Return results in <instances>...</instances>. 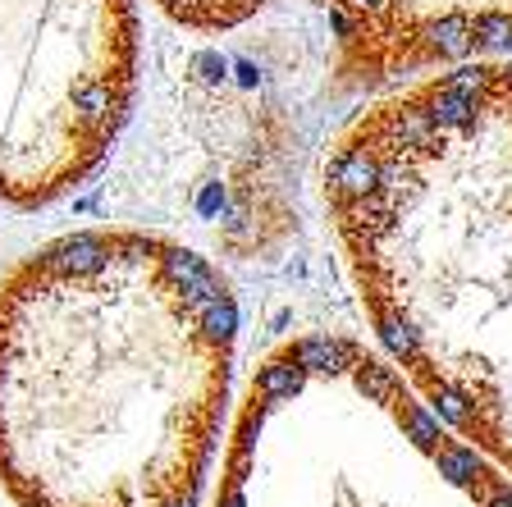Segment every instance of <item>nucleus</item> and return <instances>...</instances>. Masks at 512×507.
Returning a JSON list of instances; mask_svg holds the SVG:
<instances>
[{
    "instance_id": "7ed1b4c3",
    "label": "nucleus",
    "mask_w": 512,
    "mask_h": 507,
    "mask_svg": "<svg viewBox=\"0 0 512 507\" xmlns=\"http://www.w3.org/2000/svg\"><path fill=\"white\" fill-rule=\"evenodd\" d=\"M288 357L298 361L307 375H343V370H352V361L362 357V352L352 348L348 338H330V334H311L302 338L298 348L288 352Z\"/></svg>"
},
{
    "instance_id": "f03ea898",
    "label": "nucleus",
    "mask_w": 512,
    "mask_h": 507,
    "mask_svg": "<svg viewBox=\"0 0 512 507\" xmlns=\"http://www.w3.org/2000/svg\"><path fill=\"white\" fill-rule=\"evenodd\" d=\"M151 5H156L174 28L215 37V32H234V28H243V23H252L270 0H151Z\"/></svg>"
},
{
    "instance_id": "39448f33",
    "label": "nucleus",
    "mask_w": 512,
    "mask_h": 507,
    "mask_svg": "<svg viewBox=\"0 0 512 507\" xmlns=\"http://www.w3.org/2000/svg\"><path fill=\"white\" fill-rule=\"evenodd\" d=\"M435 471L448 480V485H458V489H476V485L490 480V466L480 462V453L476 448H467V444H439Z\"/></svg>"
},
{
    "instance_id": "f8f14e48",
    "label": "nucleus",
    "mask_w": 512,
    "mask_h": 507,
    "mask_svg": "<svg viewBox=\"0 0 512 507\" xmlns=\"http://www.w3.org/2000/svg\"><path fill=\"white\" fill-rule=\"evenodd\" d=\"M165 507H197V489H183V494H179V498H170Z\"/></svg>"
},
{
    "instance_id": "f257e3e1",
    "label": "nucleus",
    "mask_w": 512,
    "mask_h": 507,
    "mask_svg": "<svg viewBox=\"0 0 512 507\" xmlns=\"http://www.w3.org/2000/svg\"><path fill=\"white\" fill-rule=\"evenodd\" d=\"M348 87L499 60L512 51V0H311Z\"/></svg>"
},
{
    "instance_id": "9d476101",
    "label": "nucleus",
    "mask_w": 512,
    "mask_h": 507,
    "mask_svg": "<svg viewBox=\"0 0 512 507\" xmlns=\"http://www.w3.org/2000/svg\"><path fill=\"white\" fill-rule=\"evenodd\" d=\"M471 498H476V507H512V485H503V480H485V485L471 489Z\"/></svg>"
},
{
    "instance_id": "1a4fd4ad",
    "label": "nucleus",
    "mask_w": 512,
    "mask_h": 507,
    "mask_svg": "<svg viewBox=\"0 0 512 507\" xmlns=\"http://www.w3.org/2000/svg\"><path fill=\"white\" fill-rule=\"evenodd\" d=\"M234 329H238V307H234V297L224 293V297H215L211 307L202 311V334H206V343L224 348V343L234 338Z\"/></svg>"
},
{
    "instance_id": "9b49d317",
    "label": "nucleus",
    "mask_w": 512,
    "mask_h": 507,
    "mask_svg": "<svg viewBox=\"0 0 512 507\" xmlns=\"http://www.w3.org/2000/svg\"><path fill=\"white\" fill-rule=\"evenodd\" d=\"M220 507H243V489L224 485V498H220Z\"/></svg>"
},
{
    "instance_id": "0eeeda50",
    "label": "nucleus",
    "mask_w": 512,
    "mask_h": 507,
    "mask_svg": "<svg viewBox=\"0 0 512 507\" xmlns=\"http://www.w3.org/2000/svg\"><path fill=\"white\" fill-rule=\"evenodd\" d=\"M352 380L366 393V402H394L403 393V375L394 366H384L375 357H357L352 361Z\"/></svg>"
},
{
    "instance_id": "423d86ee",
    "label": "nucleus",
    "mask_w": 512,
    "mask_h": 507,
    "mask_svg": "<svg viewBox=\"0 0 512 507\" xmlns=\"http://www.w3.org/2000/svg\"><path fill=\"white\" fill-rule=\"evenodd\" d=\"M394 407H398V421H403L407 439H412L416 448H426V453H439V444H444V421L430 412L426 402H412V398H403V393H398Z\"/></svg>"
},
{
    "instance_id": "20e7f679",
    "label": "nucleus",
    "mask_w": 512,
    "mask_h": 507,
    "mask_svg": "<svg viewBox=\"0 0 512 507\" xmlns=\"http://www.w3.org/2000/svg\"><path fill=\"white\" fill-rule=\"evenodd\" d=\"M371 316H375V334H380V343H384L389 352H394V357L403 361V366H416V361L426 357V352H421V325H416V320L407 316V311L375 302Z\"/></svg>"
},
{
    "instance_id": "6e6552de",
    "label": "nucleus",
    "mask_w": 512,
    "mask_h": 507,
    "mask_svg": "<svg viewBox=\"0 0 512 507\" xmlns=\"http://www.w3.org/2000/svg\"><path fill=\"white\" fill-rule=\"evenodd\" d=\"M302 380H307V370H302L293 357H279V361H270V366L256 370V398L284 402L302 389Z\"/></svg>"
}]
</instances>
